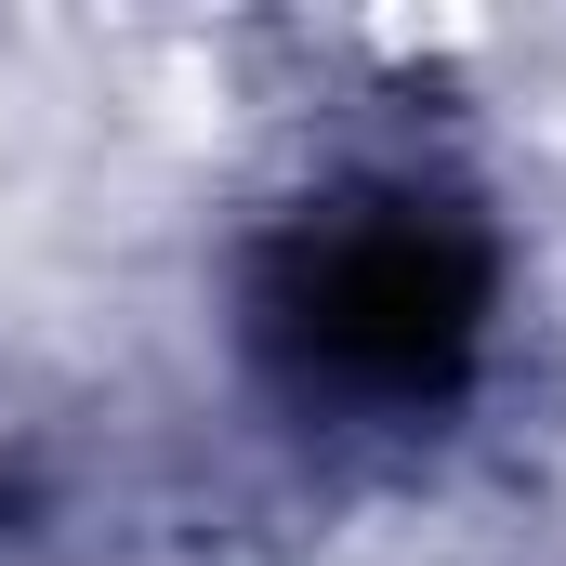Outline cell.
<instances>
[{"instance_id": "obj_1", "label": "cell", "mask_w": 566, "mask_h": 566, "mask_svg": "<svg viewBox=\"0 0 566 566\" xmlns=\"http://www.w3.org/2000/svg\"><path fill=\"white\" fill-rule=\"evenodd\" d=\"M474 329H488V251L434 198H329L264 251V343L290 356V382L409 409L461 382Z\"/></svg>"}]
</instances>
